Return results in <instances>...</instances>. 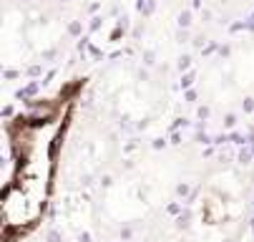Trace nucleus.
Returning a JSON list of instances; mask_svg holds the SVG:
<instances>
[{
	"mask_svg": "<svg viewBox=\"0 0 254 242\" xmlns=\"http://www.w3.org/2000/svg\"><path fill=\"white\" fill-rule=\"evenodd\" d=\"M63 129L65 114L61 111V106L18 119L10 126L15 169L3 194L5 242L28 235L43 217L53 184V169Z\"/></svg>",
	"mask_w": 254,
	"mask_h": 242,
	"instance_id": "1",
	"label": "nucleus"
}]
</instances>
